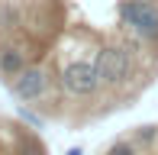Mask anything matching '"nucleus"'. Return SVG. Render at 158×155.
<instances>
[{"label":"nucleus","instance_id":"1","mask_svg":"<svg viewBox=\"0 0 158 155\" xmlns=\"http://www.w3.org/2000/svg\"><path fill=\"white\" fill-rule=\"evenodd\" d=\"M94 65L103 78V84H110V87L126 84L129 74H132V58H129L126 45H100L94 55Z\"/></svg>","mask_w":158,"mask_h":155},{"label":"nucleus","instance_id":"2","mask_svg":"<svg viewBox=\"0 0 158 155\" xmlns=\"http://www.w3.org/2000/svg\"><path fill=\"white\" fill-rule=\"evenodd\" d=\"M100 84H103V78H100L94 61H81L77 58V61H71V65H64V71H61V87H64V94H71V97H94L100 90Z\"/></svg>","mask_w":158,"mask_h":155},{"label":"nucleus","instance_id":"3","mask_svg":"<svg viewBox=\"0 0 158 155\" xmlns=\"http://www.w3.org/2000/svg\"><path fill=\"white\" fill-rule=\"evenodd\" d=\"M48 84H52V81H48V71H45V68H26L23 74L13 78L10 90H13V97H16V100L32 103V100H39V97L48 94Z\"/></svg>","mask_w":158,"mask_h":155},{"label":"nucleus","instance_id":"4","mask_svg":"<svg viewBox=\"0 0 158 155\" xmlns=\"http://www.w3.org/2000/svg\"><path fill=\"white\" fill-rule=\"evenodd\" d=\"M26 52L23 48H16V45H3L0 48V74L3 78H16V74H23L26 71Z\"/></svg>","mask_w":158,"mask_h":155},{"label":"nucleus","instance_id":"5","mask_svg":"<svg viewBox=\"0 0 158 155\" xmlns=\"http://www.w3.org/2000/svg\"><path fill=\"white\" fill-rule=\"evenodd\" d=\"M132 139L139 145H152L155 139H158V126H139V129L132 132Z\"/></svg>","mask_w":158,"mask_h":155},{"label":"nucleus","instance_id":"6","mask_svg":"<svg viewBox=\"0 0 158 155\" xmlns=\"http://www.w3.org/2000/svg\"><path fill=\"white\" fill-rule=\"evenodd\" d=\"M106 155H139V149H135L129 139H119V142H113L110 149H106Z\"/></svg>","mask_w":158,"mask_h":155},{"label":"nucleus","instance_id":"7","mask_svg":"<svg viewBox=\"0 0 158 155\" xmlns=\"http://www.w3.org/2000/svg\"><path fill=\"white\" fill-rule=\"evenodd\" d=\"M68 155H84V149H68Z\"/></svg>","mask_w":158,"mask_h":155}]
</instances>
